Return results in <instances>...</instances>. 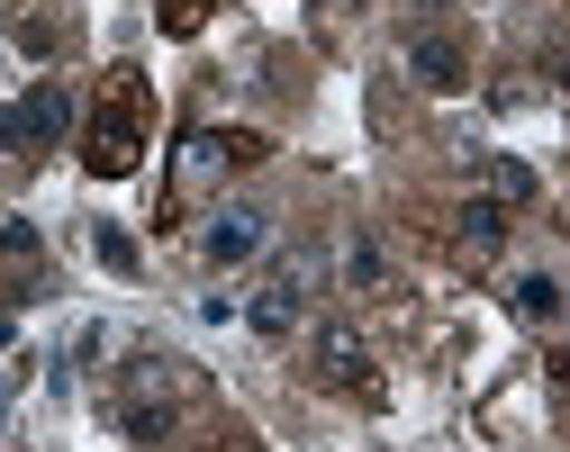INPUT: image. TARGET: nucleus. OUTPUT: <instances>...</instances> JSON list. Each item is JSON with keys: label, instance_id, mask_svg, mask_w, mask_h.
<instances>
[{"label": "nucleus", "instance_id": "11", "mask_svg": "<svg viewBox=\"0 0 570 452\" xmlns=\"http://www.w3.org/2000/svg\"><path fill=\"white\" fill-rule=\"evenodd\" d=\"M480 190H489L498 208H517V199H534V173H525L517 155H489V164H480Z\"/></svg>", "mask_w": 570, "mask_h": 452}, {"label": "nucleus", "instance_id": "4", "mask_svg": "<svg viewBox=\"0 0 570 452\" xmlns=\"http://www.w3.org/2000/svg\"><path fill=\"white\" fill-rule=\"evenodd\" d=\"M245 164H263V136L254 127H208V136H190L181 181H218V173H245Z\"/></svg>", "mask_w": 570, "mask_h": 452}, {"label": "nucleus", "instance_id": "1", "mask_svg": "<svg viewBox=\"0 0 570 452\" xmlns=\"http://www.w3.org/2000/svg\"><path fill=\"white\" fill-rule=\"evenodd\" d=\"M146 136H155V91H146V72H109L100 100H91V127H82V164L100 181H127L136 164H146Z\"/></svg>", "mask_w": 570, "mask_h": 452}, {"label": "nucleus", "instance_id": "14", "mask_svg": "<svg viewBox=\"0 0 570 452\" xmlns=\"http://www.w3.org/2000/svg\"><path fill=\"white\" fill-rule=\"evenodd\" d=\"M91 245H100V263H109V272H136V236H118V226H100Z\"/></svg>", "mask_w": 570, "mask_h": 452}, {"label": "nucleus", "instance_id": "12", "mask_svg": "<svg viewBox=\"0 0 570 452\" xmlns=\"http://www.w3.org/2000/svg\"><path fill=\"white\" fill-rule=\"evenodd\" d=\"M37 254H46L37 226H28V217H0V263H37Z\"/></svg>", "mask_w": 570, "mask_h": 452}, {"label": "nucleus", "instance_id": "6", "mask_svg": "<svg viewBox=\"0 0 570 452\" xmlns=\"http://www.w3.org/2000/svg\"><path fill=\"white\" fill-rule=\"evenodd\" d=\"M263 236H272L263 208H218V217L199 226V254L208 263H245V254H263Z\"/></svg>", "mask_w": 570, "mask_h": 452}, {"label": "nucleus", "instance_id": "10", "mask_svg": "<svg viewBox=\"0 0 570 452\" xmlns=\"http://www.w3.org/2000/svg\"><path fill=\"white\" fill-rule=\"evenodd\" d=\"M245 317H254V335H291V326H299V281H272Z\"/></svg>", "mask_w": 570, "mask_h": 452}, {"label": "nucleus", "instance_id": "5", "mask_svg": "<svg viewBox=\"0 0 570 452\" xmlns=\"http://www.w3.org/2000/svg\"><path fill=\"white\" fill-rule=\"evenodd\" d=\"M317 381H335V390H353V399L381 390V381H372V353H363L353 326H326V335H317Z\"/></svg>", "mask_w": 570, "mask_h": 452}, {"label": "nucleus", "instance_id": "3", "mask_svg": "<svg viewBox=\"0 0 570 452\" xmlns=\"http://www.w3.org/2000/svg\"><path fill=\"white\" fill-rule=\"evenodd\" d=\"M63 136H73V91L63 82H37V91H19L0 109V145H19V155H46Z\"/></svg>", "mask_w": 570, "mask_h": 452}, {"label": "nucleus", "instance_id": "9", "mask_svg": "<svg viewBox=\"0 0 570 452\" xmlns=\"http://www.w3.org/2000/svg\"><path fill=\"white\" fill-rule=\"evenodd\" d=\"M508 308H517L525 326H552V317H561V281H543V272H525V281H508Z\"/></svg>", "mask_w": 570, "mask_h": 452}, {"label": "nucleus", "instance_id": "8", "mask_svg": "<svg viewBox=\"0 0 570 452\" xmlns=\"http://www.w3.org/2000/svg\"><path fill=\"white\" fill-rule=\"evenodd\" d=\"M453 236H462L471 254H498V245H508V208H498L489 190H480V199H462V226H453Z\"/></svg>", "mask_w": 570, "mask_h": 452}, {"label": "nucleus", "instance_id": "13", "mask_svg": "<svg viewBox=\"0 0 570 452\" xmlns=\"http://www.w3.org/2000/svg\"><path fill=\"white\" fill-rule=\"evenodd\" d=\"M208 10H218V0H164L155 19H164V37H199V28H208Z\"/></svg>", "mask_w": 570, "mask_h": 452}, {"label": "nucleus", "instance_id": "16", "mask_svg": "<svg viewBox=\"0 0 570 452\" xmlns=\"http://www.w3.org/2000/svg\"><path fill=\"white\" fill-rule=\"evenodd\" d=\"M0 344H10V308H0Z\"/></svg>", "mask_w": 570, "mask_h": 452}, {"label": "nucleus", "instance_id": "15", "mask_svg": "<svg viewBox=\"0 0 570 452\" xmlns=\"http://www.w3.org/2000/svg\"><path fill=\"white\" fill-rule=\"evenodd\" d=\"M552 72H561V91H570V55H561V63H552Z\"/></svg>", "mask_w": 570, "mask_h": 452}, {"label": "nucleus", "instance_id": "7", "mask_svg": "<svg viewBox=\"0 0 570 452\" xmlns=\"http://www.w3.org/2000/svg\"><path fill=\"white\" fill-rule=\"evenodd\" d=\"M407 72H416L425 91H462V72H471V63H462V46H453L444 28H425V37H407Z\"/></svg>", "mask_w": 570, "mask_h": 452}, {"label": "nucleus", "instance_id": "2", "mask_svg": "<svg viewBox=\"0 0 570 452\" xmlns=\"http://www.w3.org/2000/svg\"><path fill=\"white\" fill-rule=\"evenodd\" d=\"M181 399H190V381H181V362H164V353L118 362V381H109V416H118L127 443H173Z\"/></svg>", "mask_w": 570, "mask_h": 452}]
</instances>
